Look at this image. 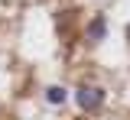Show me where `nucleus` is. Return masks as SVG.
<instances>
[{
    "label": "nucleus",
    "instance_id": "f257e3e1",
    "mask_svg": "<svg viewBox=\"0 0 130 120\" xmlns=\"http://www.w3.org/2000/svg\"><path fill=\"white\" fill-rule=\"evenodd\" d=\"M104 88H78L75 91V101H78V107L81 110H98L101 104H104Z\"/></svg>",
    "mask_w": 130,
    "mask_h": 120
},
{
    "label": "nucleus",
    "instance_id": "f03ea898",
    "mask_svg": "<svg viewBox=\"0 0 130 120\" xmlns=\"http://www.w3.org/2000/svg\"><path fill=\"white\" fill-rule=\"evenodd\" d=\"M104 36H107V16L98 13V16L88 23V39H91V42H101Z\"/></svg>",
    "mask_w": 130,
    "mask_h": 120
},
{
    "label": "nucleus",
    "instance_id": "7ed1b4c3",
    "mask_svg": "<svg viewBox=\"0 0 130 120\" xmlns=\"http://www.w3.org/2000/svg\"><path fill=\"white\" fill-rule=\"evenodd\" d=\"M46 97H49V104H65V88L52 85V88L46 91Z\"/></svg>",
    "mask_w": 130,
    "mask_h": 120
}]
</instances>
